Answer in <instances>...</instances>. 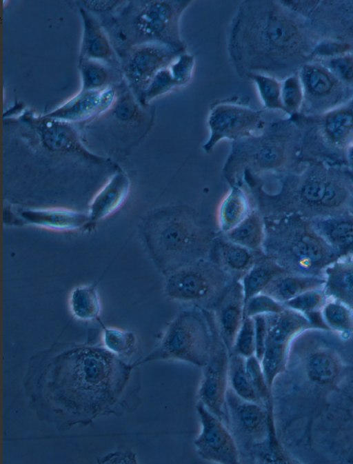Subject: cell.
<instances>
[{
  "instance_id": "obj_39",
  "label": "cell",
  "mask_w": 353,
  "mask_h": 464,
  "mask_svg": "<svg viewBox=\"0 0 353 464\" xmlns=\"http://www.w3.org/2000/svg\"><path fill=\"white\" fill-rule=\"evenodd\" d=\"M327 299L323 288L312 289L284 303L283 305L287 308L305 314L311 319L312 315L319 314Z\"/></svg>"
},
{
  "instance_id": "obj_49",
  "label": "cell",
  "mask_w": 353,
  "mask_h": 464,
  "mask_svg": "<svg viewBox=\"0 0 353 464\" xmlns=\"http://www.w3.org/2000/svg\"><path fill=\"white\" fill-rule=\"evenodd\" d=\"M255 332V356L261 361L265 347L268 327L265 315H258L253 317Z\"/></svg>"
},
{
  "instance_id": "obj_31",
  "label": "cell",
  "mask_w": 353,
  "mask_h": 464,
  "mask_svg": "<svg viewBox=\"0 0 353 464\" xmlns=\"http://www.w3.org/2000/svg\"><path fill=\"white\" fill-rule=\"evenodd\" d=\"M223 234L233 243L256 252H263L265 238L264 217L256 209L252 208L250 214L241 223Z\"/></svg>"
},
{
  "instance_id": "obj_47",
  "label": "cell",
  "mask_w": 353,
  "mask_h": 464,
  "mask_svg": "<svg viewBox=\"0 0 353 464\" xmlns=\"http://www.w3.org/2000/svg\"><path fill=\"white\" fill-rule=\"evenodd\" d=\"M194 57L185 52L178 56L169 68L180 87L186 85L191 80L194 69Z\"/></svg>"
},
{
  "instance_id": "obj_28",
  "label": "cell",
  "mask_w": 353,
  "mask_h": 464,
  "mask_svg": "<svg viewBox=\"0 0 353 464\" xmlns=\"http://www.w3.org/2000/svg\"><path fill=\"white\" fill-rule=\"evenodd\" d=\"M323 276L284 272L274 277L261 293L283 304L307 290L323 288Z\"/></svg>"
},
{
  "instance_id": "obj_1",
  "label": "cell",
  "mask_w": 353,
  "mask_h": 464,
  "mask_svg": "<svg viewBox=\"0 0 353 464\" xmlns=\"http://www.w3.org/2000/svg\"><path fill=\"white\" fill-rule=\"evenodd\" d=\"M318 41L305 19L281 1L245 0L230 22L227 51L239 77L263 74L283 81L312 59Z\"/></svg>"
},
{
  "instance_id": "obj_43",
  "label": "cell",
  "mask_w": 353,
  "mask_h": 464,
  "mask_svg": "<svg viewBox=\"0 0 353 464\" xmlns=\"http://www.w3.org/2000/svg\"><path fill=\"white\" fill-rule=\"evenodd\" d=\"M286 307L271 297L270 296L260 293L250 298L244 306V318L245 316L253 318L258 315H268L280 313Z\"/></svg>"
},
{
  "instance_id": "obj_10",
  "label": "cell",
  "mask_w": 353,
  "mask_h": 464,
  "mask_svg": "<svg viewBox=\"0 0 353 464\" xmlns=\"http://www.w3.org/2000/svg\"><path fill=\"white\" fill-rule=\"evenodd\" d=\"M315 447L329 458L353 463V374L311 424Z\"/></svg>"
},
{
  "instance_id": "obj_50",
  "label": "cell",
  "mask_w": 353,
  "mask_h": 464,
  "mask_svg": "<svg viewBox=\"0 0 353 464\" xmlns=\"http://www.w3.org/2000/svg\"><path fill=\"white\" fill-rule=\"evenodd\" d=\"M83 4L88 9L97 11L104 12L112 10L118 3L119 1H86L83 2Z\"/></svg>"
},
{
  "instance_id": "obj_19",
  "label": "cell",
  "mask_w": 353,
  "mask_h": 464,
  "mask_svg": "<svg viewBox=\"0 0 353 464\" xmlns=\"http://www.w3.org/2000/svg\"><path fill=\"white\" fill-rule=\"evenodd\" d=\"M182 53L161 43L138 45L130 56L127 75L139 97L157 72L168 67Z\"/></svg>"
},
{
  "instance_id": "obj_15",
  "label": "cell",
  "mask_w": 353,
  "mask_h": 464,
  "mask_svg": "<svg viewBox=\"0 0 353 464\" xmlns=\"http://www.w3.org/2000/svg\"><path fill=\"white\" fill-rule=\"evenodd\" d=\"M266 123L263 110L234 101H217L211 105L208 112L209 137L203 145V150L210 153L222 140L234 141L256 134L262 131Z\"/></svg>"
},
{
  "instance_id": "obj_23",
  "label": "cell",
  "mask_w": 353,
  "mask_h": 464,
  "mask_svg": "<svg viewBox=\"0 0 353 464\" xmlns=\"http://www.w3.org/2000/svg\"><path fill=\"white\" fill-rule=\"evenodd\" d=\"M262 254L232 242L220 232L213 241L208 259L234 281H241Z\"/></svg>"
},
{
  "instance_id": "obj_9",
  "label": "cell",
  "mask_w": 353,
  "mask_h": 464,
  "mask_svg": "<svg viewBox=\"0 0 353 464\" xmlns=\"http://www.w3.org/2000/svg\"><path fill=\"white\" fill-rule=\"evenodd\" d=\"M301 130L303 161L344 166L345 153L353 144V97L340 107L317 117L295 116Z\"/></svg>"
},
{
  "instance_id": "obj_2",
  "label": "cell",
  "mask_w": 353,
  "mask_h": 464,
  "mask_svg": "<svg viewBox=\"0 0 353 464\" xmlns=\"http://www.w3.org/2000/svg\"><path fill=\"white\" fill-rule=\"evenodd\" d=\"M311 328L294 341L285 370L272 387L279 441L288 445L310 428L332 396L353 374L339 352Z\"/></svg>"
},
{
  "instance_id": "obj_20",
  "label": "cell",
  "mask_w": 353,
  "mask_h": 464,
  "mask_svg": "<svg viewBox=\"0 0 353 464\" xmlns=\"http://www.w3.org/2000/svg\"><path fill=\"white\" fill-rule=\"evenodd\" d=\"M10 224L30 225L49 230L68 232L87 228L88 213L66 208H20L12 212Z\"/></svg>"
},
{
  "instance_id": "obj_32",
  "label": "cell",
  "mask_w": 353,
  "mask_h": 464,
  "mask_svg": "<svg viewBox=\"0 0 353 464\" xmlns=\"http://www.w3.org/2000/svg\"><path fill=\"white\" fill-rule=\"evenodd\" d=\"M80 12L83 21V56L96 61L110 58L112 50L99 25L85 10L81 9Z\"/></svg>"
},
{
  "instance_id": "obj_36",
  "label": "cell",
  "mask_w": 353,
  "mask_h": 464,
  "mask_svg": "<svg viewBox=\"0 0 353 464\" xmlns=\"http://www.w3.org/2000/svg\"><path fill=\"white\" fill-rule=\"evenodd\" d=\"M248 79L256 85L265 109L285 114L281 100V81L263 74H253Z\"/></svg>"
},
{
  "instance_id": "obj_12",
  "label": "cell",
  "mask_w": 353,
  "mask_h": 464,
  "mask_svg": "<svg viewBox=\"0 0 353 464\" xmlns=\"http://www.w3.org/2000/svg\"><path fill=\"white\" fill-rule=\"evenodd\" d=\"M192 3L189 0L145 1L139 3L132 21L138 45L157 43L185 52L181 21Z\"/></svg>"
},
{
  "instance_id": "obj_6",
  "label": "cell",
  "mask_w": 353,
  "mask_h": 464,
  "mask_svg": "<svg viewBox=\"0 0 353 464\" xmlns=\"http://www.w3.org/2000/svg\"><path fill=\"white\" fill-rule=\"evenodd\" d=\"M263 253L290 273L323 276L339 256L310 220L298 214L264 217Z\"/></svg>"
},
{
  "instance_id": "obj_51",
  "label": "cell",
  "mask_w": 353,
  "mask_h": 464,
  "mask_svg": "<svg viewBox=\"0 0 353 464\" xmlns=\"http://www.w3.org/2000/svg\"><path fill=\"white\" fill-rule=\"evenodd\" d=\"M344 165L353 172V144L348 147L345 151Z\"/></svg>"
},
{
  "instance_id": "obj_17",
  "label": "cell",
  "mask_w": 353,
  "mask_h": 464,
  "mask_svg": "<svg viewBox=\"0 0 353 464\" xmlns=\"http://www.w3.org/2000/svg\"><path fill=\"white\" fill-rule=\"evenodd\" d=\"M196 410L201 430L193 443L198 456L211 463H240L235 441L227 425L199 401Z\"/></svg>"
},
{
  "instance_id": "obj_30",
  "label": "cell",
  "mask_w": 353,
  "mask_h": 464,
  "mask_svg": "<svg viewBox=\"0 0 353 464\" xmlns=\"http://www.w3.org/2000/svg\"><path fill=\"white\" fill-rule=\"evenodd\" d=\"M284 272H288L272 259L264 254H261L240 281L244 296V306L250 298L261 293L274 277Z\"/></svg>"
},
{
  "instance_id": "obj_7",
  "label": "cell",
  "mask_w": 353,
  "mask_h": 464,
  "mask_svg": "<svg viewBox=\"0 0 353 464\" xmlns=\"http://www.w3.org/2000/svg\"><path fill=\"white\" fill-rule=\"evenodd\" d=\"M226 409L240 463H294L281 445L273 414L266 407L241 398L229 385Z\"/></svg>"
},
{
  "instance_id": "obj_26",
  "label": "cell",
  "mask_w": 353,
  "mask_h": 464,
  "mask_svg": "<svg viewBox=\"0 0 353 464\" xmlns=\"http://www.w3.org/2000/svg\"><path fill=\"white\" fill-rule=\"evenodd\" d=\"M323 290L328 299L353 310V257L339 258L323 271Z\"/></svg>"
},
{
  "instance_id": "obj_29",
  "label": "cell",
  "mask_w": 353,
  "mask_h": 464,
  "mask_svg": "<svg viewBox=\"0 0 353 464\" xmlns=\"http://www.w3.org/2000/svg\"><path fill=\"white\" fill-rule=\"evenodd\" d=\"M251 210L252 206L245 190L238 185L230 187L219 208L220 232L225 234L234 228L248 216Z\"/></svg>"
},
{
  "instance_id": "obj_37",
  "label": "cell",
  "mask_w": 353,
  "mask_h": 464,
  "mask_svg": "<svg viewBox=\"0 0 353 464\" xmlns=\"http://www.w3.org/2000/svg\"><path fill=\"white\" fill-rule=\"evenodd\" d=\"M102 341L104 347L116 356L131 354L137 344L136 337L132 332L104 326Z\"/></svg>"
},
{
  "instance_id": "obj_42",
  "label": "cell",
  "mask_w": 353,
  "mask_h": 464,
  "mask_svg": "<svg viewBox=\"0 0 353 464\" xmlns=\"http://www.w3.org/2000/svg\"><path fill=\"white\" fill-rule=\"evenodd\" d=\"M80 70L82 91L99 90L109 78L108 69L96 60L83 59Z\"/></svg>"
},
{
  "instance_id": "obj_33",
  "label": "cell",
  "mask_w": 353,
  "mask_h": 464,
  "mask_svg": "<svg viewBox=\"0 0 353 464\" xmlns=\"http://www.w3.org/2000/svg\"><path fill=\"white\" fill-rule=\"evenodd\" d=\"M68 305L72 315L81 321L98 319L101 303L97 288L94 285H80L74 288L68 297Z\"/></svg>"
},
{
  "instance_id": "obj_52",
  "label": "cell",
  "mask_w": 353,
  "mask_h": 464,
  "mask_svg": "<svg viewBox=\"0 0 353 464\" xmlns=\"http://www.w3.org/2000/svg\"><path fill=\"white\" fill-rule=\"evenodd\" d=\"M352 54H353V50H352Z\"/></svg>"
},
{
  "instance_id": "obj_34",
  "label": "cell",
  "mask_w": 353,
  "mask_h": 464,
  "mask_svg": "<svg viewBox=\"0 0 353 464\" xmlns=\"http://www.w3.org/2000/svg\"><path fill=\"white\" fill-rule=\"evenodd\" d=\"M319 316L327 330L346 339L353 334V310L344 303L328 299Z\"/></svg>"
},
{
  "instance_id": "obj_44",
  "label": "cell",
  "mask_w": 353,
  "mask_h": 464,
  "mask_svg": "<svg viewBox=\"0 0 353 464\" xmlns=\"http://www.w3.org/2000/svg\"><path fill=\"white\" fill-rule=\"evenodd\" d=\"M255 332L253 318L245 316L236 336L231 352L245 358L255 355ZM230 352V353H231Z\"/></svg>"
},
{
  "instance_id": "obj_3",
  "label": "cell",
  "mask_w": 353,
  "mask_h": 464,
  "mask_svg": "<svg viewBox=\"0 0 353 464\" xmlns=\"http://www.w3.org/2000/svg\"><path fill=\"white\" fill-rule=\"evenodd\" d=\"M244 190L252 208L263 217L298 214L314 219L353 211L352 172L321 161H303L296 171Z\"/></svg>"
},
{
  "instance_id": "obj_4",
  "label": "cell",
  "mask_w": 353,
  "mask_h": 464,
  "mask_svg": "<svg viewBox=\"0 0 353 464\" xmlns=\"http://www.w3.org/2000/svg\"><path fill=\"white\" fill-rule=\"evenodd\" d=\"M302 133L294 116L267 122L256 134L232 141L223 176L232 187L263 185L298 170Z\"/></svg>"
},
{
  "instance_id": "obj_21",
  "label": "cell",
  "mask_w": 353,
  "mask_h": 464,
  "mask_svg": "<svg viewBox=\"0 0 353 464\" xmlns=\"http://www.w3.org/2000/svg\"><path fill=\"white\" fill-rule=\"evenodd\" d=\"M211 312L219 334L230 353L244 319V296L240 281L232 282Z\"/></svg>"
},
{
  "instance_id": "obj_8",
  "label": "cell",
  "mask_w": 353,
  "mask_h": 464,
  "mask_svg": "<svg viewBox=\"0 0 353 464\" xmlns=\"http://www.w3.org/2000/svg\"><path fill=\"white\" fill-rule=\"evenodd\" d=\"M211 341V329L205 310L187 307L168 325L154 350L135 365L166 361L202 368L208 360Z\"/></svg>"
},
{
  "instance_id": "obj_41",
  "label": "cell",
  "mask_w": 353,
  "mask_h": 464,
  "mask_svg": "<svg viewBox=\"0 0 353 464\" xmlns=\"http://www.w3.org/2000/svg\"><path fill=\"white\" fill-rule=\"evenodd\" d=\"M246 367L263 406L273 414L272 392L268 385L261 361L255 355L246 358Z\"/></svg>"
},
{
  "instance_id": "obj_14",
  "label": "cell",
  "mask_w": 353,
  "mask_h": 464,
  "mask_svg": "<svg viewBox=\"0 0 353 464\" xmlns=\"http://www.w3.org/2000/svg\"><path fill=\"white\" fill-rule=\"evenodd\" d=\"M298 74L303 90L299 115H322L345 104L353 97V87L341 81L316 59L305 63Z\"/></svg>"
},
{
  "instance_id": "obj_18",
  "label": "cell",
  "mask_w": 353,
  "mask_h": 464,
  "mask_svg": "<svg viewBox=\"0 0 353 464\" xmlns=\"http://www.w3.org/2000/svg\"><path fill=\"white\" fill-rule=\"evenodd\" d=\"M305 21L319 40L333 38L353 44V1H319Z\"/></svg>"
},
{
  "instance_id": "obj_46",
  "label": "cell",
  "mask_w": 353,
  "mask_h": 464,
  "mask_svg": "<svg viewBox=\"0 0 353 464\" xmlns=\"http://www.w3.org/2000/svg\"><path fill=\"white\" fill-rule=\"evenodd\" d=\"M325 65L341 81L353 87V54H344L326 59H316Z\"/></svg>"
},
{
  "instance_id": "obj_5",
  "label": "cell",
  "mask_w": 353,
  "mask_h": 464,
  "mask_svg": "<svg viewBox=\"0 0 353 464\" xmlns=\"http://www.w3.org/2000/svg\"><path fill=\"white\" fill-rule=\"evenodd\" d=\"M147 252L163 276L209 258L218 235L193 208L176 203L154 209L143 219Z\"/></svg>"
},
{
  "instance_id": "obj_40",
  "label": "cell",
  "mask_w": 353,
  "mask_h": 464,
  "mask_svg": "<svg viewBox=\"0 0 353 464\" xmlns=\"http://www.w3.org/2000/svg\"><path fill=\"white\" fill-rule=\"evenodd\" d=\"M181 88L173 77L169 66L161 70L151 80L139 97L142 105H148L151 101Z\"/></svg>"
},
{
  "instance_id": "obj_16",
  "label": "cell",
  "mask_w": 353,
  "mask_h": 464,
  "mask_svg": "<svg viewBox=\"0 0 353 464\" xmlns=\"http://www.w3.org/2000/svg\"><path fill=\"white\" fill-rule=\"evenodd\" d=\"M204 310L211 329L212 341L208 360L202 367L197 398L227 425L226 392L229 386L230 352L219 334L212 312Z\"/></svg>"
},
{
  "instance_id": "obj_22",
  "label": "cell",
  "mask_w": 353,
  "mask_h": 464,
  "mask_svg": "<svg viewBox=\"0 0 353 464\" xmlns=\"http://www.w3.org/2000/svg\"><path fill=\"white\" fill-rule=\"evenodd\" d=\"M113 99L110 90L82 91L46 117L65 123L83 121L108 110Z\"/></svg>"
},
{
  "instance_id": "obj_35",
  "label": "cell",
  "mask_w": 353,
  "mask_h": 464,
  "mask_svg": "<svg viewBox=\"0 0 353 464\" xmlns=\"http://www.w3.org/2000/svg\"><path fill=\"white\" fill-rule=\"evenodd\" d=\"M229 385L241 398L263 405L246 367V358L230 353L228 368Z\"/></svg>"
},
{
  "instance_id": "obj_45",
  "label": "cell",
  "mask_w": 353,
  "mask_h": 464,
  "mask_svg": "<svg viewBox=\"0 0 353 464\" xmlns=\"http://www.w3.org/2000/svg\"><path fill=\"white\" fill-rule=\"evenodd\" d=\"M353 44L333 38H323L315 45L312 59H326L352 52Z\"/></svg>"
},
{
  "instance_id": "obj_38",
  "label": "cell",
  "mask_w": 353,
  "mask_h": 464,
  "mask_svg": "<svg viewBox=\"0 0 353 464\" xmlns=\"http://www.w3.org/2000/svg\"><path fill=\"white\" fill-rule=\"evenodd\" d=\"M281 100L288 116L300 114L303 103V90L298 72L281 81Z\"/></svg>"
},
{
  "instance_id": "obj_48",
  "label": "cell",
  "mask_w": 353,
  "mask_h": 464,
  "mask_svg": "<svg viewBox=\"0 0 353 464\" xmlns=\"http://www.w3.org/2000/svg\"><path fill=\"white\" fill-rule=\"evenodd\" d=\"M114 114L121 121H128L137 118L150 117L141 110L131 95L121 97L115 103Z\"/></svg>"
},
{
  "instance_id": "obj_24",
  "label": "cell",
  "mask_w": 353,
  "mask_h": 464,
  "mask_svg": "<svg viewBox=\"0 0 353 464\" xmlns=\"http://www.w3.org/2000/svg\"><path fill=\"white\" fill-rule=\"evenodd\" d=\"M308 219L339 258L353 257V211Z\"/></svg>"
},
{
  "instance_id": "obj_53",
  "label": "cell",
  "mask_w": 353,
  "mask_h": 464,
  "mask_svg": "<svg viewBox=\"0 0 353 464\" xmlns=\"http://www.w3.org/2000/svg\"><path fill=\"white\" fill-rule=\"evenodd\" d=\"M352 173H353V172H352Z\"/></svg>"
},
{
  "instance_id": "obj_25",
  "label": "cell",
  "mask_w": 353,
  "mask_h": 464,
  "mask_svg": "<svg viewBox=\"0 0 353 464\" xmlns=\"http://www.w3.org/2000/svg\"><path fill=\"white\" fill-rule=\"evenodd\" d=\"M130 181L123 172L113 174L91 201L87 212L90 223L101 221L117 211L125 201Z\"/></svg>"
},
{
  "instance_id": "obj_13",
  "label": "cell",
  "mask_w": 353,
  "mask_h": 464,
  "mask_svg": "<svg viewBox=\"0 0 353 464\" xmlns=\"http://www.w3.org/2000/svg\"><path fill=\"white\" fill-rule=\"evenodd\" d=\"M265 316L268 334L261 363L272 392L274 380L286 367L296 339L307 330L320 327L308 316L287 307L280 313Z\"/></svg>"
},
{
  "instance_id": "obj_11",
  "label": "cell",
  "mask_w": 353,
  "mask_h": 464,
  "mask_svg": "<svg viewBox=\"0 0 353 464\" xmlns=\"http://www.w3.org/2000/svg\"><path fill=\"white\" fill-rule=\"evenodd\" d=\"M164 277V293L169 299L210 311L234 281L209 259L183 267Z\"/></svg>"
},
{
  "instance_id": "obj_27",
  "label": "cell",
  "mask_w": 353,
  "mask_h": 464,
  "mask_svg": "<svg viewBox=\"0 0 353 464\" xmlns=\"http://www.w3.org/2000/svg\"><path fill=\"white\" fill-rule=\"evenodd\" d=\"M34 126L41 143L48 150L59 152H84L76 132L68 123L47 117L34 119Z\"/></svg>"
}]
</instances>
